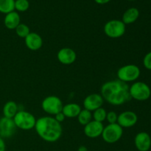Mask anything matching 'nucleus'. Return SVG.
I'll return each mask as SVG.
<instances>
[{
  "mask_svg": "<svg viewBox=\"0 0 151 151\" xmlns=\"http://www.w3.org/2000/svg\"><path fill=\"white\" fill-rule=\"evenodd\" d=\"M128 83L119 80L109 81L101 87V95L103 100L112 106H121L131 100Z\"/></svg>",
  "mask_w": 151,
  "mask_h": 151,
  "instance_id": "f257e3e1",
  "label": "nucleus"
},
{
  "mask_svg": "<svg viewBox=\"0 0 151 151\" xmlns=\"http://www.w3.org/2000/svg\"><path fill=\"white\" fill-rule=\"evenodd\" d=\"M35 129L37 134L47 142H55L63 133L61 123L52 116H42L36 120Z\"/></svg>",
  "mask_w": 151,
  "mask_h": 151,
  "instance_id": "f03ea898",
  "label": "nucleus"
},
{
  "mask_svg": "<svg viewBox=\"0 0 151 151\" xmlns=\"http://www.w3.org/2000/svg\"><path fill=\"white\" fill-rule=\"evenodd\" d=\"M13 119L16 128L24 131H29L35 128L37 120L33 114L24 110H19Z\"/></svg>",
  "mask_w": 151,
  "mask_h": 151,
  "instance_id": "7ed1b4c3",
  "label": "nucleus"
},
{
  "mask_svg": "<svg viewBox=\"0 0 151 151\" xmlns=\"http://www.w3.org/2000/svg\"><path fill=\"white\" fill-rule=\"evenodd\" d=\"M139 67L135 64H127L119 68L116 72L118 80L128 83L136 81L140 76Z\"/></svg>",
  "mask_w": 151,
  "mask_h": 151,
  "instance_id": "20e7f679",
  "label": "nucleus"
},
{
  "mask_svg": "<svg viewBox=\"0 0 151 151\" xmlns=\"http://www.w3.org/2000/svg\"><path fill=\"white\" fill-rule=\"evenodd\" d=\"M129 93L131 98L137 101H145L150 98L151 89L147 83L138 81L129 87Z\"/></svg>",
  "mask_w": 151,
  "mask_h": 151,
  "instance_id": "39448f33",
  "label": "nucleus"
},
{
  "mask_svg": "<svg viewBox=\"0 0 151 151\" xmlns=\"http://www.w3.org/2000/svg\"><path fill=\"white\" fill-rule=\"evenodd\" d=\"M122 135H123V128L117 123H114L109 124L104 127L101 137L105 142L114 144L117 142L122 138Z\"/></svg>",
  "mask_w": 151,
  "mask_h": 151,
  "instance_id": "423d86ee",
  "label": "nucleus"
},
{
  "mask_svg": "<svg viewBox=\"0 0 151 151\" xmlns=\"http://www.w3.org/2000/svg\"><path fill=\"white\" fill-rule=\"evenodd\" d=\"M126 27L121 20L109 21L104 26V32L111 38H119L125 34Z\"/></svg>",
  "mask_w": 151,
  "mask_h": 151,
  "instance_id": "0eeeda50",
  "label": "nucleus"
},
{
  "mask_svg": "<svg viewBox=\"0 0 151 151\" xmlns=\"http://www.w3.org/2000/svg\"><path fill=\"white\" fill-rule=\"evenodd\" d=\"M63 105L61 100L57 96L51 95L45 97L41 103V108L47 114L56 115L62 111Z\"/></svg>",
  "mask_w": 151,
  "mask_h": 151,
  "instance_id": "6e6552de",
  "label": "nucleus"
},
{
  "mask_svg": "<svg viewBox=\"0 0 151 151\" xmlns=\"http://www.w3.org/2000/svg\"><path fill=\"white\" fill-rule=\"evenodd\" d=\"M16 128L13 119L4 116L0 118V137L4 139L13 137Z\"/></svg>",
  "mask_w": 151,
  "mask_h": 151,
  "instance_id": "1a4fd4ad",
  "label": "nucleus"
},
{
  "mask_svg": "<svg viewBox=\"0 0 151 151\" xmlns=\"http://www.w3.org/2000/svg\"><path fill=\"white\" fill-rule=\"evenodd\" d=\"M104 100L101 94L94 93L88 94L83 100V107L86 110L92 112L103 106Z\"/></svg>",
  "mask_w": 151,
  "mask_h": 151,
  "instance_id": "9d476101",
  "label": "nucleus"
},
{
  "mask_svg": "<svg viewBox=\"0 0 151 151\" xmlns=\"http://www.w3.org/2000/svg\"><path fill=\"white\" fill-rule=\"evenodd\" d=\"M138 116L137 114L131 111H125L118 115L116 123L123 128H131L137 123Z\"/></svg>",
  "mask_w": 151,
  "mask_h": 151,
  "instance_id": "9b49d317",
  "label": "nucleus"
},
{
  "mask_svg": "<svg viewBox=\"0 0 151 151\" xmlns=\"http://www.w3.org/2000/svg\"><path fill=\"white\" fill-rule=\"evenodd\" d=\"M104 125L103 122L91 120L87 125L84 126V134L87 137L91 139H95L100 137L103 133Z\"/></svg>",
  "mask_w": 151,
  "mask_h": 151,
  "instance_id": "f8f14e48",
  "label": "nucleus"
},
{
  "mask_svg": "<svg viewBox=\"0 0 151 151\" xmlns=\"http://www.w3.org/2000/svg\"><path fill=\"white\" fill-rule=\"evenodd\" d=\"M134 145L139 151H148L151 147V137L147 132H139L134 138Z\"/></svg>",
  "mask_w": 151,
  "mask_h": 151,
  "instance_id": "ddd939ff",
  "label": "nucleus"
},
{
  "mask_svg": "<svg viewBox=\"0 0 151 151\" xmlns=\"http://www.w3.org/2000/svg\"><path fill=\"white\" fill-rule=\"evenodd\" d=\"M57 58L60 63L64 65L72 64L77 59L75 51L69 47L60 49L57 54Z\"/></svg>",
  "mask_w": 151,
  "mask_h": 151,
  "instance_id": "4468645a",
  "label": "nucleus"
},
{
  "mask_svg": "<svg viewBox=\"0 0 151 151\" xmlns=\"http://www.w3.org/2000/svg\"><path fill=\"white\" fill-rule=\"evenodd\" d=\"M25 45L32 51L40 50L43 45V39L39 34L36 32H29V35L24 38Z\"/></svg>",
  "mask_w": 151,
  "mask_h": 151,
  "instance_id": "2eb2a0df",
  "label": "nucleus"
},
{
  "mask_svg": "<svg viewBox=\"0 0 151 151\" xmlns=\"http://www.w3.org/2000/svg\"><path fill=\"white\" fill-rule=\"evenodd\" d=\"M21 23L20 16L16 11L10 12L5 15L4 19V26L9 29H15Z\"/></svg>",
  "mask_w": 151,
  "mask_h": 151,
  "instance_id": "dca6fc26",
  "label": "nucleus"
},
{
  "mask_svg": "<svg viewBox=\"0 0 151 151\" xmlns=\"http://www.w3.org/2000/svg\"><path fill=\"white\" fill-rule=\"evenodd\" d=\"M81 107L78 103H68L63 106L62 112L66 117L75 118L78 117V114L81 112Z\"/></svg>",
  "mask_w": 151,
  "mask_h": 151,
  "instance_id": "f3484780",
  "label": "nucleus"
},
{
  "mask_svg": "<svg viewBox=\"0 0 151 151\" xmlns=\"http://www.w3.org/2000/svg\"><path fill=\"white\" fill-rule=\"evenodd\" d=\"M139 16V11L136 7H131L128 9L122 16V22L126 24H131L134 23Z\"/></svg>",
  "mask_w": 151,
  "mask_h": 151,
  "instance_id": "a211bd4d",
  "label": "nucleus"
},
{
  "mask_svg": "<svg viewBox=\"0 0 151 151\" xmlns=\"http://www.w3.org/2000/svg\"><path fill=\"white\" fill-rule=\"evenodd\" d=\"M19 110V106L16 102L8 101L3 106V115L4 117L13 119Z\"/></svg>",
  "mask_w": 151,
  "mask_h": 151,
  "instance_id": "6ab92c4d",
  "label": "nucleus"
},
{
  "mask_svg": "<svg viewBox=\"0 0 151 151\" xmlns=\"http://www.w3.org/2000/svg\"><path fill=\"white\" fill-rule=\"evenodd\" d=\"M15 10V0H0V13L7 14Z\"/></svg>",
  "mask_w": 151,
  "mask_h": 151,
  "instance_id": "aec40b11",
  "label": "nucleus"
},
{
  "mask_svg": "<svg viewBox=\"0 0 151 151\" xmlns=\"http://www.w3.org/2000/svg\"><path fill=\"white\" fill-rule=\"evenodd\" d=\"M78 120L81 125L85 126L92 120V113L85 109H82L78 116Z\"/></svg>",
  "mask_w": 151,
  "mask_h": 151,
  "instance_id": "412c9836",
  "label": "nucleus"
},
{
  "mask_svg": "<svg viewBox=\"0 0 151 151\" xmlns=\"http://www.w3.org/2000/svg\"><path fill=\"white\" fill-rule=\"evenodd\" d=\"M106 115H107V111L103 107L99 108L97 110L93 111L92 118L93 120H95L97 122H103L106 120Z\"/></svg>",
  "mask_w": 151,
  "mask_h": 151,
  "instance_id": "4be33fe9",
  "label": "nucleus"
},
{
  "mask_svg": "<svg viewBox=\"0 0 151 151\" xmlns=\"http://www.w3.org/2000/svg\"><path fill=\"white\" fill-rule=\"evenodd\" d=\"M15 30H16V33L18 36L23 38H26L30 32V29H29V27L23 23L19 24L17 27L15 29Z\"/></svg>",
  "mask_w": 151,
  "mask_h": 151,
  "instance_id": "5701e85b",
  "label": "nucleus"
},
{
  "mask_svg": "<svg viewBox=\"0 0 151 151\" xmlns=\"http://www.w3.org/2000/svg\"><path fill=\"white\" fill-rule=\"evenodd\" d=\"M29 3L28 0H16L15 1V9L17 11L24 12L28 10Z\"/></svg>",
  "mask_w": 151,
  "mask_h": 151,
  "instance_id": "b1692460",
  "label": "nucleus"
},
{
  "mask_svg": "<svg viewBox=\"0 0 151 151\" xmlns=\"http://www.w3.org/2000/svg\"><path fill=\"white\" fill-rule=\"evenodd\" d=\"M118 119V114L115 111H109L107 112V115H106V120L109 122V124H114L117 122Z\"/></svg>",
  "mask_w": 151,
  "mask_h": 151,
  "instance_id": "393cba45",
  "label": "nucleus"
},
{
  "mask_svg": "<svg viewBox=\"0 0 151 151\" xmlns=\"http://www.w3.org/2000/svg\"><path fill=\"white\" fill-rule=\"evenodd\" d=\"M143 65L145 68L148 70H151V52L145 55V56L143 58Z\"/></svg>",
  "mask_w": 151,
  "mask_h": 151,
  "instance_id": "a878e982",
  "label": "nucleus"
},
{
  "mask_svg": "<svg viewBox=\"0 0 151 151\" xmlns=\"http://www.w3.org/2000/svg\"><path fill=\"white\" fill-rule=\"evenodd\" d=\"M54 118L58 121V122H60V123H61V122H63V121H64L66 116H64V114H63V112L61 111V112H60V113L57 114L56 115H55Z\"/></svg>",
  "mask_w": 151,
  "mask_h": 151,
  "instance_id": "bb28decb",
  "label": "nucleus"
},
{
  "mask_svg": "<svg viewBox=\"0 0 151 151\" xmlns=\"http://www.w3.org/2000/svg\"><path fill=\"white\" fill-rule=\"evenodd\" d=\"M6 145L4 139L1 137H0V151H5Z\"/></svg>",
  "mask_w": 151,
  "mask_h": 151,
  "instance_id": "cd10ccee",
  "label": "nucleus"
},
{
  "mask_svg": "<svg viewBox=\"0 0 151 151\" xmlns=\"http://www.w3.org/2000/svg\"><path fill=\"white\" fill-rule=\"evenodd\" d=\"M111 0H94V1H95L96 3H97V4H106V3L109 2Z\"/></svg>",
  "mask_w": 151,
  "mask_h": 151,
  "instance_id": "c85d7f7f",
  "label": "nucleus"
},
{
  "mask_svg": "<svg viewBox=\"0 0 151 151\" xmlns=\"http://www.w3.org/2000/svg\"><path fill=\"white\" fill-rule=\"evenodd\" d=\"M128 1H135V0H128Z\"/></svg>",
  "mask_w": 151,
  "mask_h": 151,
  "instance_id": "c756f323",
  "label": "nucleus"
}]
</instances>
